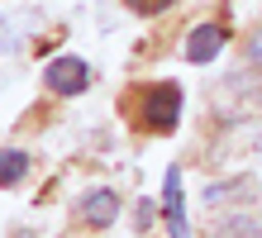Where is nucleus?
<instances>
[{
	"instance_id": "9d476101",
	"label": "nucleus",
	"mask_w": 262,
	"mask_h": 238,
	"mask_svg": "<svg viewBox=\"0 0 262 238\" xmlns=\"http://www.w3.org/2000/svg\"><path fill=\"white\" fill-rule=\"evenodd\" d=\"M152 214H158V210H152V205H148V200H143V205H138V224H143V229L152 224Z\"/></svg>"
},
{
	"instance_id": "9b49d317",
	"label": "nucleus",
	"mask_w": 262,
	"mask_h": 238,
	"mask_svg": "<svg viewBox=\"0 0 262 238\" xmlns=\"http://www.w3.org/2000/svg\"><path fill=\"white\" fill-rule=\"evenodd\" d=\"M248 53H253V57H257V62H262V29H257V38H253V43H248Z\"/></svg>"
},
{
	"instance_id": "1a4fd4ad",
	"label": "nucleus",
	"mask_w": 262,
	"mask_h": 238,
	"mask_svg": "<svg viewBox=\"0 0 262 238\" xmlns=\"http://www.w3.org/2000/svg\"><path fill=\"white\" fill-rule=\"evenodd\" d=\"M172 5H177V0H129V10H138V14H162Z\"/></svg>"
},
{
	"instance_id": "f03ea898",
	"label": "nucleus",
	"mask_w": 262,
	"mask_h": 238,
	"mask_svg": "<svg viewBox=\"0 0 262 238\" xmlns=\"http://www.w3.org/2000/svg\"><path fill=\"white\" fill-rule=\"evenodd\" d=\"M43 86H48L53 95H81L91 86V67L81 57H53L48 72H43Z\"/></svg>"
},
{
	"instance_id": "20e7f679",
	"label": "nucleus",
	"mask_w": 262,
	"mask_h": 238,
	"mask_svg": "<svg viewBox=\"0 0 262 238\" xmlns=\"http://www.w3.org/2000/svg\"><path fill=\"white\" fill-rule=\"evenodd\" d=\"M115 214H119V190L115 186H96L91 196H81V219H86L91 229L115 224Z\"/></svg>"
},
{
	"instance_id": "7ed1b4c3",
	"label": "nucleus",
	"mask_w": 262,
	"mask_h": 238,
	"mask_svg": "<svg viewBox=\"0 0 262 238\" xmlns=\"http://www.w3.org/2000/svg\"><path fill=\"white\" fill-rule=\"evenodd\" d=\"M224 24H195L191 34H186V62H195V67H205V62L220 57V48H224Z\"/></svg>"
},
{
	"instance_id": "39448f33",
	"label": "nucleus",
	"mask_w": 262,
	"mask_h": 238,
	"mask_svg": "<svg viewBox=\"0 0 262 238\" xmlns=\"http://www.w3.org/2000/svg\"><path fill=\"white\" fill-rule=\"evenodd\" d=\"M162 210H167V229H172V238H186V210H181V171H177V167H167Z\"/></svg>"
},
{
	"instance_id": "f257e3e1",
	"label": "nucleus",
	"mask_w": 262,
	"mask_h": 238,
	"mask_svg": "<svg viewBox=\"0 0 262 238\" xmlns=\"http://www.w3.org/2000/svg\"><path fill=\"white\" fill-rule=\"evenodd\" d=\"M134 124L148 134H172L181 124V86L177 81H152L138 91V110H134Z\"/></svg>"
},
{
	"instance_id": "0eeeda50",
	"label": "nucleus",
	"mask_w": 262,
	"mask_h": 238,
	"mask_svg": "<svg viewBox=\"0 0 262 238\" xmlns=\"http://www.w3.org/2000/svg\"><path fill=\"white\" fill-rule=\"evenodd\" d=\"M29 171V153L24 148H0V186H19Z\"/></svg>"
},
{
	"instance_id": "423d86ee",
	"label": "nucleus",
	"mask_w": 262,
	"mask_h": 238,
	"mask_svg": "<svg viewBox=\"0 0 262 238\" xmlns=\"http://www.w3.org/2000/svg\"><path fill=\"white\" fill-rule=\"evenodd\" d=\"M210 238H262V224L248 214H224L220 224L210 229Z\"/></svg>"
},
{
	"instance_id": "6e6552de",
	"label": "nucleus",
	"mask_w": 262,
	"mask_h": 238,
	"mask_svg": "<svg viewBox=\"0 0 262 238\" xmlns=\"http://www.w3.org/2000/svg\"><path fill=\"white\" fill-rule=\"evenodd\" d=\"M253 196V181L248 177H238V181H214L205 190V205H220V200H248Z\"/></svg>"
}]
</instances>
